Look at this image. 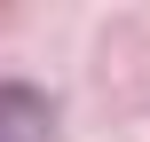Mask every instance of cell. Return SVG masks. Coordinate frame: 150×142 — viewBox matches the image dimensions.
<instances>
[{"label": "cell", "instance_id": "6da1fadb", "mask_svg": "<svg viewBox=\"0 0 150 142\" xmlns=\"http://www.w3.org/2000/svg\"><path fill=\"white\" fill-rule=\"evenodd\" d=\"M0 142H55V111L32 87H0Z\"/></svg>", "mask_w": 150, "mask_h": 142}]
</instances>
